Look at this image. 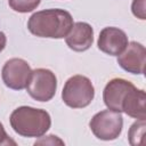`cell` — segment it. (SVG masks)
Segmentation results:
<instances>
[{
	"label": "cell",
	"instance_id": "cell-1",
	"mask_svg": "<svg viewBox=\"0 0 146 146\" xmlns=\"http://www.w3.org/2000/svg\"><path fill=\"white\" fill-rule=\"evenodd\" d=\"M72 25V15L59 8L36 11L29 18L27 22V29L33 35L50 39L65 38Z\"/></svg>",
	"mask_w": 146,
	"mask_h": 146
},
{
	"label": "cell",
	"instance_id": "cell-2",
	"mask_svg": "<svg viewBox=\"0 0 146 146\" xmlns=\"http://www.w3.org/2000/svg\"><path fill=\"white\" fill-rule=\"evenodd\" d=\"M9 121L16 133L29 138H41L51 125V117L47 111L31 106L14 110Z\"/></svg>",
	"mask_w": 146,
	"mask_h": 146
},
{
	"label": "cell",
	"instance_id": "cell-3",
	"mask_svg": "<svg viewBox=\"0 0 146 146\" xmlns=\"http://www.w3.org/2000/svg\"><path fill=\"white\" fill-rule=\"evenodd\" d=\"M95 97V88L89 78L84 75H73L64 84L62 91L63 102L72 108L87 107Z\"/></svg>",
	"mask_w": 146,
	"mask_h": 146
},
{
	"label": "cell",
	"instance_id": "cell-4",
	"mask_svg": "<svg viewBox=\"0 0 146 146\" xmlns=\"http://www.w3.org/2000/svg\"><path fill=\"white\" fill-rule=\"evenodd\" d=\"M89 127L92 133L102 140H114L116 139L123 128V117L121 113L104 110L96 113L89 122Z\"/></svg>",
	"mask_w": 146,
	"mask_h": 146
},
{
	"label": "cell",
	"instance_id": "cell-5",
	"mask_svg": "<svg viewBox=\"0 0 146 146\" xmlns=\"http://www.w3.org/2000/svg\"><path fill=\"white\" fill-rule=\"evenodd\" d=\"M57 78L48 68H35L32 71L26 86L27 94L38 102H49L56 94Z\"/></svg>",
	"mask_w": 146,
	"mask_h": 146
},
{
	"label": "cell",
	"instance_id": "cell-6",
	"mask_svg": "<svg viewBox=\"0 0 146 146\" xmlns=\"http://www.w3.org/2000/svg\"><path fill=\"white\" fill-rule=\"evenodd\" d=\"M32 70L26 60L22 58H10L5 63L1 70V78L8 88L22 90L26 88Z\"/></svg>",
	"mask_w": 146,
	"mask_h": 146
},
{
	"label": "cell",
	"instance_id": "cell-7",
	"mask_svg": "<svg viewBox=\"0 0 146 146\" xmlns=\"http://www.w3.org/2000/svg\"><path fill=\"white\" fill-rule=\"evenodd\" d=\"M146 63V49L136 41L128 42L125 49L117 56V64L131 74H144Z\"/></svg>",
	"mask_w": 146,
	"mask_h": 146
},
{
	"label": "cell",
	"instance_id": "cell-8",
	"mask_svg": "<svg viewBox=\"0 0 146 146\" xmlns=\"http://www.w3.org/2000/svg\"><path fill=\"white\" fill-rule=\"evenodd\" d=\"M128 44V36L119 27H104L98 36V49L111 56H119Z\"/></svg>",
	"mask_w": 146,
	"mask_h": 146
},
{
	"label": "cell",
	"instance_id": "cell-9",
	"mask_svg": "<svg viewBox=\"0 0 146 146\" xmlns=\"http://www.w3.org/2000/svg\"><path fill=\"white\" fill-rule=\"evenodd\" d=\"M133 87V84L121 78L112 79L107 82L103 91V100L107 108L119 112H122V103L128 94V91Z\"/></svg>",
	"mask_w": 146,
	"mask_h": 146
},
{
	"label": "cell",
	"instance_id": "cell-10",
	"mask_svg": "<svg viewBox=\"0 0 146 146\" xmlns=\"http://www.w3.org/2000/svg\"><path fill=\"white\" fill-rule=\"evenodd\" d=\"M65 42L74 51H86L94 42V30L86 22L73 23L70 32L65 36Z\"/></svg>",
	"mask_w": 146,
	"mask_h": 146
},
{
	"label": "cell",
	"instance_id": "cell-11",
	"mask_svg": "<svg viewBox=\"0 0 146 146\" xmlns=\"http://www.w3.org/2000/svg\"><path fill=\"white\" fill-rule=\"evenodd\" d=\"M146 94L143 89H137L135 86L128 91L123 103L122 112L127 115L137 119L146 120Z\"/></svg>",
	"mask_w": 146,
	"mask_h": 146
},
{
	"label": "cell",
	"instance_id": "cell-12",
	"mask_svg": "<svg viewBox=\"0 0 146 146\" xmlns=\"http://www.w3.org/2000/svg\"><path fill=\"white\" fill-rule=\"evenodd\" d=\"M145 127H146V121L145 120H137L133 122L129 129L128 132V138L129 143L132 146L137 145H143L144 144V133H145Z\"/></svg>",
	"mask_w": 146,
	"mask_h": 146
},
{
	"label": "cell",
	"instance_id": "cell-13",
	"mask_svg": "<svg viewBox=\"0 0 146 146\" xmlns=\"http://www.w3.org/2000/svg\"><path fill=\"white\" fill-rule=\"evenodd\" d=\"M41 0H8L10 8L17 13H30L33 11L39 5Z\"/></svg>",
	"mask_w": 146,
	"mask_h": 146
},
{
	"label": "cell",
	"instance_id": "cell-14",
	"mask_svg": "<svg viewBox=\"0 0 146 146\" xmlns=\"http://www.w3.org/2000/svg\"><path fill=\"white\" fill-rule=\"evenodd\" d=\"M131 10L132 14L139 18V19H145L146 14H145V0H133L131 5Z\"/></svg>",
	"mask_w": 146,
	"mask_h": 146
},
{
	"label": "cell",
	"instance_id": "cell-15",
	"mask_svg": "<svg viewBox=\"0 0 146 146\" xmlns=\"http://www.w3.org/2000/svg\"><path fill=\"white\" fill-rule=\"evenodd\" d=\"M0 145L1 146H6V145H16V143L9 138V136L7 135L3 124L0 122Z\"/></svg>",
	"mask_w": 146,
	"mask_h": 146
},
{
	"label": "cell",
	"instance_id": "cell-16",
	"mask_svg": "<svg viewBox=\"0 0 146 146\" xmlns=\"http://www.w3.org/2000/svg\"><path fill=\"white\" fill-rule=\"evenodd\" d=\"M64 144L63 140H60L59 138H57V136H54V135H50V136H47V138L44 140H39V141H35V145L36 144Z\"/></svg>",
	"mask_w": 146,
	"mask_h": 146
},
{
	"label": "cell",
	"instance_id": "cell-17",
	"mask_svg": "<svg viewBox=\"0 0 146 146\" xmlns=\"http://www.w3.org/2000/svg\"><path fill=\"white\" fill-rule=\"evenodd\" d=\"M6 43H7V38H6V34L3 32L0 31V52L5 49L6 47Z\"/></svg>",
	"mask_w": 146,
	"mask_h": 146
}]
</instances>
